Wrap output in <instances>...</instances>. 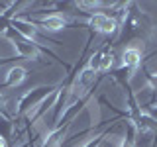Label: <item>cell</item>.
Wrapping results in <instances>:
<instances>
[{"instance_id":"obj_1","label":"cell","mask_w":157,"mask_h":147,"mask_svg":"<svg viewBox=\"0 0 157 147\" xmlns=\"http://www.w3.org/2000/svg\"><path fill=\"white\" fill-rule=\"evenodd\" d=\"M86 26L96 33H102V36H112V33H118L116 22L112 16H108L104 12H92L90 18L86 20Z\"/></svg>"},{"instance_id":"obj_2","label":"cell","mask_w":157,"mask_h":147,"mask_svg":"<svg viewBox=\"0 0 157 147\" xmlns=\"http://www.w3.org/2000/svg\"><path fill=\"white\" fill-rule=\"evenodd\" d=\"M26 77H28V71L24 67H20V65L10 67L8 73L4 75V82L0 85V90H4V88H16V86H20L24 81H26Z\"/></svg>"},{"instance_id":"obj_3","label":"cell","mask_w":157,"mask_h":147,"mask_svg":"<svg viewBox=\"0 0 157 147\" xmlns=\"http://www.w3.org/2000/svg\"><path fill=\"white\" fill-rule=\"evenodd\" d=\"M141 63V49L137 45H128L122 53V63L124 69H137Z\"/></svg>"},{"instance_id":"obj_4","label":"cell","mask_w":157,"mask_h":147,"mask_svg":"<svg viewBox=\"0 0 157 147\" xmlns=\"http://www.w3.org/2000/svg\"><path fill=\"white\" fill-rule=\"evenodd\" d=\"M39 26L45 32H59L67 26V20L61 14H47V16H39Z\"/></svg>"},{"instance_id":"obj_5","label":"cell","mask_w":157,"mask_h":147,"mask_svg":"<svg viewBox=\"0 0 157 147\" xmlns=\"http://www.w3.org/2000/svg\"><path fill=\"white\" fill-rule=\"evenodd\" d=\"M126 145V135L120 134H108L102 135L98 141V147H124Z\"/></svg>"},{"instance_id":"obj_6","label":"cell","mask_w":157,"mask_h":147,"mask_svg":"<svg viewBox=\"0 0 157 147\" xmlns=\"http://www.w3.org/2000/svg\"><path fill=\"white\" fill-rule=\"evenodd\" d=\"M112 65H114V51H112V49L102 51V57H100V73L110 71Z\"/></svg>"},{"instance_id":"obj_7","label":"cell","mask_w":157,"mask_h":147,"mask_svg":"<svg viewBox=\"0 0 157 147\" xmlns=\"http://www.w3.org/2000/svg\"><path fill=\"white\" fill-rule=\"evenodd\" d=\"M0 147H10L8 139H6V137H2V135H0Z\"/></svg>"}]
</instances>
